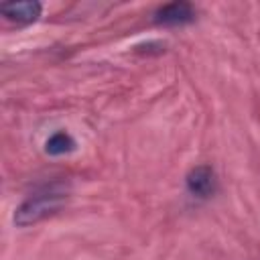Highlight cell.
<instances>
[{
    "instance_id": "1",
    "label": "cell",
    "mask_w": 260,
    "mask_h": 260,
    "mask_svg": "<svg viewBox=\"0 0 260 260\" xmlns=\"http://www.w3.org/2000/svg\"><path fill=\"white\" fill-rule=\"evenodd\" d=\"M65 197H67V191H65L63 183H53V185H47L45 189L32 193L16 209V213H14L16 225L26 228V225H32V223L53 215L57 209H61V205L65 203Z\"/></svg>"
},
{
    "instance_id": "2",
    "label": "cell",
    "mask_w": 260,
    "mask_h": 260,
    "mask_svg": "<svg viewBox=\"0 0 260 260\" xmlns=\"http://www.w3.org/2000/svg\"><path fill=\"white\" fill-rule=\"evenodd\" d=\"M185 181H187L189 193L195 197L205 199V197L213 195V191H215V173L207 165H199V167L191 169Z\"/></svg>"
},
{
    "instance_id": "3",
    "label": "cell",
    "mask_w": 260,
    "mask_h": 260,
    "mask_svg": "<svg viewBox=\"0 0 260 260\" xmlns=\"http://www.w3.org/2000/svg\"><path fill=\"white\" fill-rule=\"evenodd\" d=\"M195 18V8L189 2H171L160 6L154 12V20L165 26H177V24H187Z\"/></svg>"
},
{
    "instance_id": "4",
    "label": "cell",
    "mask_w": 260,
    "mask_h": 260,
    "mask_svg": "<svg viewBox=\"0 0 260 260\" xmlns=\"http://www.w3.org/2000/svg\"><path fill=\"white\" fill-rule=\"evenodd\" d=\"M41 10H43L41 2H35V0L6 2V4L0 6V12H2L8 20H12V22H16V24H30V22H35V20L41 16Z\"/></svg>"
},
{
    "instance_id": "5",
    "label": "cell",
    "mask_w": 260,
    "mask_h": 260,
    "mask_svg": "<svg viewBox=\"0 0 260 260\" xmlns=\"http://www.w3.org/2000/svg\"><path fill=\"white\" fill-rule=\"evenodd\" d=\"M45 150H47L49 154H53V156H61V154H67V152L75 150V140H73L67 132L59 130V132H55V134H51V136L47 138Z\"/></svg>"
}]
</instances>
